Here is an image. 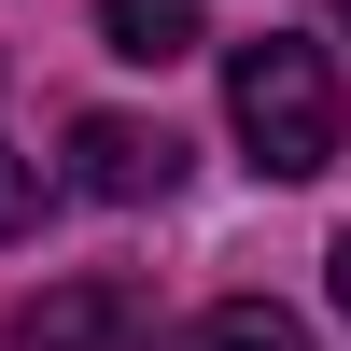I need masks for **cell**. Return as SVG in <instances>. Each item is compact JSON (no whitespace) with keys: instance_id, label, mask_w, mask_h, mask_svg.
<instances>
[{"instance_id":"3957f363","label":"cell","mask_w":351,"mask_h":351,"mask_svg":"<svg viewBox=\"0 0 351 351\" xmlns=\"http://www.w3.org/2000/svg\"><path fill=\"white\" fill-rule=\"evenodd\" d=\"M71 183L112 197V211H155V197L183 183V141L141 127V112H84V127H71Z\"/></svg>"},{"instance_id":"7a4b0ae2","label":"cell","mask_w":351,"mask_h":351,"mask_svg":"<svg viewBox=\"0 0 351 351\" xmlns=\"http://www.w3.org/2000/svg\"><path fill=\"white\" fill-rule=\"evenodd\" d=\"M14 351H155V295L141 281H43L14 309Z\"/></svg>"},{"instance_id":"277c9868","label":"cell","mask_w":351,"mask_h":351,"mask_svg":"<svg viewBox=\"0 0 351 351\" xmlns=\"http://www.w3.org/2000/svg\"><path fill=\"white\" fill-rule=\"evenodd\" d=\"M197 28H211V0H99V43L127 56V71H169V56H197Z\"/></svg>"},{"instance_id":"6da1fadb","label":"cell","mask_w":351,"mask_h":351,"mask_svg":"<svg viewBox=\"0 0 351 351\" xmlns=\"http://www.w3.org/2000/svg\"><path fill=\"white\" fill-rule=\"evenodd\" d=\"M225 127H239V155L267 169V183H324L337 141H351L337 56H324V43H295V28H253V43L225 56Z\"/></svg>"},{"instance_id":"5b68a950","label":"cell","mask_w":351,"mask_h":351,"mask_svg":"<svg viewBox=\"0 0 351 351\" xmlns=\"http://www.w3.org/2000/svg\"><path fill=\"white\" fill-rule=\"evenodd\" d=\"M183 351H309V324H295L281 295H225V309H197Z\"/></svg>"},{"instance_id":"8992f818","label":"cell","mask_w":351,"mask_h":351,"mask_svg":"<svg viewBox=\"0 0 351 351\" xmlns=\"http://www.w3.org/2000/svg\"><path fill=\"white\" fill-rule=\"evenodd\" d=\"M28 225H43V155L0 141V239H28Z\"/></svg>"},{"instance_id":"52a82bcc","label":"cell","mask_w":351,"mask_h":351,"mask_svg":"<svg viewBox=\"0 0 351 351\" xmlns=\"http://www.w3.org/2000/svg\"><path fill=\"white\" fill-rule=\"evenodd\" d=\"M324 281H337V309H351V225H337V267H324Z\"/></svg>"}]
</instances>
